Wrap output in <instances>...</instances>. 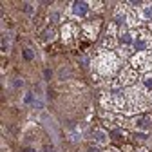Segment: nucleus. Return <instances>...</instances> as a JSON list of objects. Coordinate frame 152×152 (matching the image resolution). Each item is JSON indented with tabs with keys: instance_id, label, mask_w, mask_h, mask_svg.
I'll use <instances>...</instances> for the list:
<instances>
[{
	"instance_id": "nucleus-1",
	"label": "nucleus",
	"mask_w": 152,
	"mask_h": 152,
	"mask_svg": "<svg viewBox=\"0 0 152 152\" xmlns=\"http://www.w3.org/2000/svg\"><path fill=\"white\" fill-rule=\"evenodd\" d=\"M87 11H89V6H87L85 2H74V6H72V13H74L76 16H85Z\"/></svg>"
},
{
	"instance_id": "nucleus-2",
	"label": "nucleus",
	"mask_w": 152,
	"mask_h": 152,
	"mask_svg": "<svg viewBox=\"0 0 152 152\" xmlns=\"http://www.w3.org/2000/svg\"><path fill=\"white\" fill-rule=\"evenodd\" d=\"M152 125V118L150 116H145V118H139L136 121V127H150Z\"/></svg>"
},
{
	"instance_id": "nucleus-3",
	"label": "nucleus",
	"mask_w": 152,
	"mask_h": 152,
	"mask_svg": "<svg viewBox=\"0 0 152 152\" xmlns=\"http://www.w3.org/2000/svg\"><path fill=\"white\" fill-rule=\"evenodd\" d=\"M53 38H54V31H53V27H49V29L43 31V35H42V40H43V42H49V40H53Z\"/></svg>"
},
{
	"instance_id": "nucleus-4",
	"label": "nucleus",
	"mask_w": 152,
	"mask_h": 152,
	"mask_svg": "<svg viewBox=\"0 0 152 152\" xmlns=\"http://www.w3.org/2000/svg\"><path fill=\"white\" fill-rule=\"evenodd\" d=\"M94 138L100 141V143H105V141H107V134L103 132V130H96V132H94Z\"/></svg>"
},
{
	"instance_id": "nucleus-5",
	"label": "nucleus",
	"mask_w": 152,
	"mask_h": 152,
	"mask_svg": "<svg viewBox=\"0 0 152 152\" xmlns=\"http://www.w3.org/2000/svg\"><path fill=\"white\" fill-rule=\"evenodd\" d=\"M119 42H121V43H130V42H132V36H130L129 33H123L121 38H119Z\"/></svg>"
},
{
	"instance_id": "nucleus-6",
	"label": "nucleus",
	"mask_w": 152,
	"mask_h": 152,
	"mask_svg": "<svg viewBox=\"0 0 152 152\" xmlns=\"http://www.w3.org/2000/svg\"><path fill=\"white\" fill-rule=\"evenodd\" d=\"M145 47H147V43H145V40H141V38H138V40H136V49H138V51H143Z\"/></svg>"
},
{
	"instance_id": "nucleus-7",
	"label": "nucleus",
	"mask_w": 152,
	"mask_h": 152,
	"mask_svg": "<svg viewBox=\"0 0 152 152\" xmlns=\"http://www.w3.org/2000/svg\"><path fill=\"white\" fill-rule=\"evenodd\" d=\"M143 16L148 18V20H152V6H147V7L143 9Z\"/></svg>"
},
{
	"instance_id": "nucleus-8",
	"label": "nucleus",
	"mask_w": 152,
	"mask_h": 152,
	"mask_svg": "<svg viewBox=\"0 0 152 152\" xmlns=\"http://www.w3.org/2000/svg\"><path fill=\"white\" fill-rule=\"evenodd\" d=\"M24 103H35V96H33V92H27L24 96Z\"/></svg>"
},
{
	"instance_id": "nucleus-9",
	"label": "nucleus",
	"mask_w": 152,
	"mask_h": 152,
	"mask_svg": "<svg viewBox=\"0 0 152 152\" xmlns=\"http://www.w3.org/2000/svg\"><path fill=\"white\" fill-rule=\"evenodd\" d=\"M22 54H24V58H26V60H33V58H35V54H33V51H31V49H24V53H22Z\"/></svg>"
},
{
	"instance_id": "nucleus-10",
	"label": "nucleus",
	"mask_w": 152,
	"mask_h": 152,
	"mask_svg": "<svg viewBox=\"0 0 152 152\" xmlns=\"http://www.w3.org/2000/svg\"><path fill=\"white\" fill-rule=\"evenodd\" d=\"M145 87L147 89H152V76H147L145 78Z\"/></svg>"
},
{
	"instance_id": "nucleus-11",
	"label": "nucleus",
	"mask_w": 152,
	"mask_h": 152,
	"mask_svg": "<svg viewBox=\"0 0 152 152\" xmlns=\"http://www.w3.org/2000/svg\"><path fill=\"white\" fill-rule=\"evenodd\" d=\"M24 9H26V13H27V15H33V11H35L31 4H26V6H24Z\"/></svg>"
},
{
	"instance_id": "nucleus-12",
	"label": "nucleus",
	"mask_w": 152,
	"mask_h": 152,
	"mask_svg": "<svg viewBox=\"0 0 152 152\" xmlns=\"http://www.w3.org/2000/svg\"><path fill=\"white\" fill-rule=\"evenodd\" d=\"M69 74H71V71H69V69H62V72H60V76H62V80L65 78V76H69Z\"/></svg>"
},
{
	"instance_id": "nucleus-13",
	"label": "nucleus",
	"mask_w": 152,
	"mask_h": 152,
	"mask_svg": "<svg viewBox=\"0 0 152 152\" xmlns=\"http://www.w3.org/2000/svg\"><path fill=\"white\" fill-rule=\"evenodd\" d=\"M13 85H15V87H22V85H24V80H22V78H16Z\"/></svg>"
},
{
	"instance_id": "nucleus-14",
	"label": "nucleus",
	"mask_w": 152,
	"mask_h": 152,
	"mask_svg": "<svg viewBox=\"0 0 152 152\" xmlns=\"http://www.w3.org/2000/svg\"><path fill=\"white\" fill-rule=\"evenodd\" d=\"M134 139H136V141H143V139H145V134H136Z\"/></svg>"
},
{
	"instance_id": "nucleus-15",
	"label": "nucleus",
	"mask_w": 152,
	"mask_h": 152,
	"mask_svg": "<svg viewBox=\"0 0 152 152\" xmlns=\"http://www.w3.org/2000/svg\"><path fill=\"white\" fill-rule=\"evenodd\" d=\"M43 152H54V148L51 145H43Z\"/></svg>"
},
{
	"instance_id": "nucleus-16",
	"label": "nucleus",
	"mask_w": 152,
	"mask_h": 152,
	"mask_svg": "<svg viewBox=\"0 0 152 152\" xmlns=\"http://www.w3.org/2000/svg\"><path fill=\"white\" fill-rule=\"evenodd\" d=\"M33 107H35V109H43V103L42 102H35V103H33Z\"/></svg>"
},
{
	"instance_id": "nucleus-17",
	"label": "nucleus",
	"mask_w": 152,
	"mask_h": 152,
	"mask_svg": "<svg viewBox=\"0 0 152 152\" xmlns=\"http://www.w3.org/2000/svg\"><path fill=\"white\" fill-rule=\"evenodd\" d=\"M43 74H45V80H51V76H53V72H51L49 69H47L45 72H43Z\"/></svg>"
},
{
	"instance_id": "nucleus-18",
	"label": "nucleus",
	"mask_w": 152,
	"mask_h": 152,
	"mask_svg": "<svg viewBox=\"0 0 152 152\" xmlns=\"http://www.w3.org/2000/svg\"><path fill=\"white\" fill-rule=\"evenodd\" d=\"M24 152H36V150H35V148H29V147H27V148H24Z\"/></svg>"
},
{
	"instance_id": "nucleus-19",
	"label": "nucleus",
	"mask_w": 152,
	"mask_h": 152,
	"mask_svg": "<svg viewBox=\"0 0 152 152\" xmlns=\"http://www.w3.org/2000/svg\"><path fill=\"white\" fill-rule=\"evenodd\" d=\"M89 152H100V150H98L96 147H91V148H89Z\"/></svg>"
},
{
	"instance_id": "nucleus-20",
	"label": "nucleus",
	"mask_w": 152,
	"mask_h": 152,
	"mask_svg": "<svg viewBox=\"0 0 152 152\" xmlns=\"http://www.w3.org/2000/svg\"><path fill=\"white\" fill-rule=\"evenodd\" d=\"M109 152H116V150H109Z\"/></svg>"
},
{
	"instance_id": "nucleus-21",
	"label": "nucleus",
	"mask_w": 152,
	"mask_h": 152,
	"mask_svg": "<svg viewBox=\"0 0 152 152\" xmlns=\"http://www.w3.org/2000/svg\"><path fill=\"white\" fill-rule=\"evenodd\" d=\"M139 152H145V150H139Z\"/></svg>"
}]
</instances>
